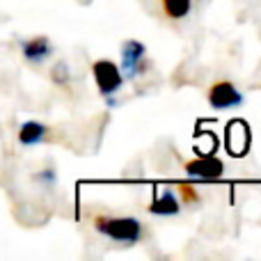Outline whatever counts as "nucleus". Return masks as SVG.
Here are the masks:
<instances>
[{
    "label": "nucleus",
    "instance_id": "f03ea898",
    "mask_svg": "<svg viewBox=\"0 0 261 261\" xmlns=\"http://www.w3.org/2000/svg\"><path fill=\"white\" fill-rule=\"evenodd\" d=\"M92 76H94V83H96V87H99L101 96H106V99H110V96L124 85V76H122V71H119V67L113 60H106V58L94 60V64H92Z\"/></svg>",
    "mask_w": 261,
    "mask_h": 261
},
{
    "label": "nucleus",
    "instance_id": "9b49d317",
    "mask_svg": "<svg viewBox=\"0 0 261 261\" xmlns=\"http://www.w3.org/2000/svg\"><path fill=\"white\" fill-rule=\"evenodd\" d=\"M176 190H179L184 204H188V206H193V204L199 202V195H197V190H195V186H190V184H176Z\"/></svg>",
    "mask_w": 261,
    "mask_h": 261
},
{
    "label": "nucleus",
    "instance_id": "20e7f679",
    "mask_svg": "<svg viewBox=\"0 0 261 261\" xmlns=\"http://www.w3.org/2000/svg\"><path fill=\"white\" fill-rule=\"evenodd\" d=\"M184 170L188 172V176H193V179L211 181V179H220V176L225 174V163H222L220 158H216L213 153H202V156L193 158V161H186Z\"/></svg>",
    "mask_w": 261,
    "mask_h": 261
},
{
    "label": "nucleus",
    "instance_id": "39448f33",
    "mask_svg": "<svg viewBox=\"0 0 261 261\" xmlns=\"http://www.w3.org/2000/svg\"><path fill=\"white\" fill-rule=\"evenodd\" d=\"M147 50H144V46L140 44V41L135 39H128L124 41L122 46V71L126 73V78H138L140 73L147 69Z\"/></svg>",
    "mask_w": 261,
    "mask_h": 261
},
{
    "label": "nucleus",
    "instance_id": "f257e3e1",
    "mask_svg": "<svg viewBox=\"0 0 261 261\" xmlns=\"http://www.w3.org/2000/svg\"><path fill=\"white\" fill-rule=\"evenodd\" d=\"M92 225L101 236L117 243H138L142 239V222L130 216H94Z\"/></svg>",
    "mask_w": 261,
    "mask_h": 261
},
{
    "label": "nucleus",
    "instance_id": "f8f14e48",
    "mask_svg": "<svg viewBox=\"0 0 261 261\" xmlns=\"http://www.w3.org/2000/svg\"><path fill=\"white\" fill-rule=\"evenodd\" d=\"M50 76H53V83H58V85H67L69 83V67L64 62H58L53 67V71H50Z\"/></svg>",
    "mask_w": 261,
    "mask_h": 261
},
{
    "label": "nucleus",
    "instance_id": "1a4fd4ad",
    "mask_svg": "<svg viewBox=\"0 0 261 261\" xmlns=\"http://www.w3.org/2000/svg\"><path fill=\"white\" fill-rule=\"evenodd\" d=\"M46 133H48V128L44 124L30 119V122H23L21 128H18V142L25 144V147H32V144L41 142L46 138Z\"/></svg>",
    "mask_w": 261,
    "mask_h": 261
},
{
    "label": "nucleus",
    "instance_id": "7ed1b4c3",
    "mask_svg": "<svg viewBox=\"0 0 261 261\" xmlns=\"http://www.w3.org/2000/svg\"><path fill=\"white\" fill-rule=\"evenodd\" d=\"M206 99H208V103H211V108H216V110H231V108L243 106V94H241L234 83H229V81L213 83V85L208 87Z\"/></svg>",
    "mask_w": 261,
    "mask_h": 261
},
{
    "label": "nucleus",
    "instance_id": "9d476101",
    "mask_svg": "<svg viewBox=\"0 0 261 261\" xmlns=\"http://www.w3.org/2000/svg\"><path fill=\"white\" fill-rule=\"evenodd\" d=\"M161 7H163V12H165L167 18L179 21V18H184L190 14L193 0H161Z\"/></svg>",
    "mask_w": 261,
    "mask_h": 261
},
{
    "label": "nucleus",
    "instance_id": "423d86ee",
    "mask_svg": "<svg viewBox=\"0 0 261 261\" xmlns=\"http://www.w3.org/2000/svg\"><path fill=\"white\" fill-rule=\"evenodd\" d=\"M21 50L28 62H37V64L44 62V60L50 58V53H53L48 37H32V39L21 41Z\"/></svg>",
    "mask_w": 261,
    "mask_h": 261
},
{
    "label": "nucleus",
    "instance_id": "ddd939ff",
    "mask_svg": "<svg viewBox=\"0 0 261 261\" xmlns=\"http://www.w3.org/2000/svg\"><path fill=\"white\" fill-rule=\"evenodd\" d=\"M37 179H39V181H48V184H55V172L53 170H46V172H41Z\"/></svg>",
    "mask_w": 261,
    "mask_h": 261
},
{
    "label": "nucleus",
    "instance_id": "0eeeda50",
    "mask_svg": "<svg viewBox=\"0 0 261 261\" xmlns=\"http://www.w3.org/2000/svg\"><path fill=\"white\" fill-rule=\"evenodd\" d=\"M181 211V202L174 197L170 188H163V193L158 197H153V202L149 204V213L153 216H163V218H170V216H176Z\"/></svg>",
    "mask_w": 261,
    "mask_h": 261
},
{
    "label": "nucleus",
    "instance_id": "6e6552de",
    "mask_svg": "<svg viewBox=\"0 0 261 261\" xmlns=\"http://www.w3.org/2000/svg\"><path fill=\"white\" fill-rule=\"evenodd\" d=\"M250 130L245 128L243 122H239V126H234V124H229L227 126V147H229V151L234 153V156H243L245 151H248V144H250Z\"/></svg>",
    "mask_w": 261,
    "mask_h": 261
}]
</instances>
